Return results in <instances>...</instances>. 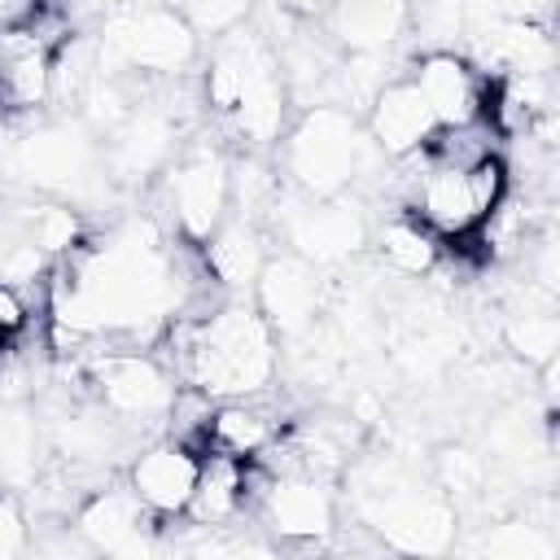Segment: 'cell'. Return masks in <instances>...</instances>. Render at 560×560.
Returning <instances> with one entry per match:
<instances>
[{
    "mask_svg": "<svg viewBox=\"0 0 560 560\" xmlns=\"http://www.w3.org/2000/svg\"><path fill=\"white\" fill-rule=\"evenodd\" d=\"M184 280L153 223L131 219L88 245L57 289V319L79 337H136L179 311Z\"/></svg>",
    "mask_w": 560,
    "mask_h": 560,
    "instance_id": "cell-1",
    "label": "cell"
},
{
    "mask_svg": "<svg viewBox=\"0 0 560 560\" xmlns=\"http://www.w3.org/2000/svg\"><path fill=\"white\" fill-rule=\"evenodd\" d=\"M184 368H188L192 385H201L206 394L249 398L276 372L271 324L262 319L258 306L232 302L192 328V337L184 346Z\"/></svg>",
    "mask_w": 560,
    "mask_h": 560,
    "instance_id": "cell-2",
    "label": "cell"
},
{
    "mask_svg": "<svg viewBox=\"0 0 560 560\" xmlns=\"http://www.w3.org/2000/svg\"><path fill=\"white\" fill-rule=\"evenodd\" d=\"M206 92H210V105L223 109L245 140L267 144L280 136V122H284L280 66L254 31L236 26L219 39V48L210 57Z\"/></svg>",
    "mask_w": 560,
    "mask_h": 560,
    "instance_id": "cell-3",
    "label": "cell"
},
{
    "mask_svg": "<svg viewBox=\"0 0 560 560\" xmlns=\"http://www.w3.org/2000/svg\"><path fill=\"white\" fill-rule=\"evenodd\" d=\"M372 153H381V149L372 140H363L354 114L341 109V105H315L293 127V136L284 144L289 175L311 197H337L363 171V162Z\"/></svg>",
    "mask_w": 560,
    "mask_h": 560,
    "instance_id": "cell-4",
    "label": "cell"
},
{
    "mask_svg": "<svg viewBox=\"0 0 560 560\" xmlns=\"http://www.w3.org/2000/svg\"><path fill=\"white\" fill-rule=\"evenodd\" d=\"M503 201V166L494 153L477 162H433L416 188V214L433 236H468Z\"/></svg>",
    "mask_w": 560,
    "mask_h": 560,
    "instance_id": "cell-5",
    "label": "cell"
},
{
    "mask_svg": "<svg viewBox=\"0 0 560 560\" xmlns=\"http://www.w3.org/2000/svg\"><path fill=\"white\" fill-rule=\"evenodd\" d=\"M192 48H197V35L188 18L166 4H127L101 31L105 61L122 70H144V74H175L179 66H188Z\"/></svg>",
    "mask_w": 560,
    "mask_h": 560,
    "instance_id": "cell-6",
    "label": "cell"
},
{
    "mask_svg": "<svg viewBox=\"0 0 560 560\" xmlns=\"http://www.w3.org/2000/svg\"><path fill=\"white\" fill-rule=\"evenodd\" d=\"M359 503H363L368 521L381 534H389L398 547L438 551L451 534V508L433 490L407 481L398 468H381L372 481H363Z\"/></svg>",
    "mask_w": 560,
    "mask_h": 560,
    "instance_id": "cell-7",
    "label": "cell"
},
{
    "mask_svg": "<svg viewBox=\"0 0 560 560\" xmlns=\"http://www.w3.org/2000/svg\"><path fill=\"white\" fill-rule=\"evenodd\" d=\"M88 381L105 416H118V420H153V416H166L175 402L171 376L149 354H127V350L96 354L88 363Z\"/></svg>",
    "mask_w": 560,
    "mask_h": 560,
    "instance_id": "cell-8",
    "label": "cell"
},
{
    "mask_svg": "<svg viewBox=\"0 0 560 560\" xmlns=\"http://www.w3.org/2000/svg\"><path fill=\"white\" fill-rule=\"evenodd\" d=\"M57 79V35L39 18L0 22V105L35 109Z\"/></svg>",
    "mask_w": 560,
    "mask_h": 560,
    "instance_id": "cell-9",
    "label": "cell"
},
{
    "mask_svg": "<svg viewBox=\"0 0 560 560\" xmlns=\"http://www.w3.org/2000/svg\"><path fill=\"white\" fill-rule=\"evenodd\" d=\"M258 311L280 332H306L319 311V271L302 254L262 258L258 267Z\"/></svg>",
    "mask_w": 560,
    "mask_h": 560,
    "instance_id": "cell-10",
    "label": "cell"
},
{
    "mask_svg": "<svg viewBox=\"0 0 560 560\" xmlns=\"http://www.w3.org/2000/svg\"><path fill=\"white\" fill-rule=\"evenodd\" d=\"M411 83L420 88V96H424V105H429L438 131L481 122V109H486L481 101H486V92H481L477 70H472L464 57H455V52H429V57H420Z\"/></svg>",
    "mask_w": 560,
    "mask_h": 560,
    "instance_id": "cell-11",
    "label": "cell"
},
{
    "mask_svg": "<svg viewBox=\"0 0 560 560\" xmlns=\"http://www.w3.org/2000/svg\"><path fill=\"white\" fill-rule=\"evenodd\" d=\"M13 166H18L31 184H39V188H48V192H70V188H79V184L92 179L96 158H92V144H88L83 131L48 127V131H35V136H26V140L18 144Z\"/></svg>",
    "mask_w": 560,
    "mask_h": 560,
    "instance_id": "cell-12",
    "label": "cell"
},
{
    "mask_svg": "<svg viewBox=\"0 0 560 560\" xmlns=\"http://www.w3.org/2000/svg\"><path fill=\"white\" fill-rule=\"evenodd\" d=\"M368 131H372V144L385 158H411L438 136V122H433L420 88L411 79H402V83H385L372 96Z\"/></svg>",
    "mask_w": 560,
    "mask_h": 560,
    "instance_id": "cell-13",
    "label": "cell"
},
{
    "mask_svg": "<svg viewBox=\"0 0 560 560\" xmlns=\"http://www.w3.org/2000/svg\"><path fill=\"white\" fill-rule=\"evenodd\" d=\"M223 206H228V166L214 153H192L171 171V210L188 236L206 241L223 223Z\"/></svg>",
    "mask_w": 560,
    "mask_h": 560,
    "instance_id": "cell-14",
    "label": "cell"
},
{
    "mask_svg": "<svg viewBox=\"0 0 560 560\" xmlns=\"http://www.w3.org/2000/svg\"><path fill=\"white\" fill-rule=\"evenodd\" d=\"M197 472H201V459L188 446L162 442V446H149L144 455H136L131 490L153 516H179L188 508V499H192Z\"/></svg>",
    "mask_w": 560,
    "mask_h": 560,
    "instance_id": "cell-15",
    "label": "cell"
},
{
    "mask_svg": "<svg viewBox=\"0 0 560 560\" xmlns=\"http://www.w3.org/2000/svg\"><path fill=\"white\" fill-rule=\"evenodd\" d=\"M289 241L306 262H341L363 245V219L350 206L319 197L289 214Z\"/></svg>",
    "mask_w": 560,
    "mask_h": 560,
    "instance_id": "cell-16",
    "label": "cell"
},
{
    "mask_svg": "<svg viewBox=\"0 0 560 560\" xmlns=\"http://www.w3.org/2000/svg\"><path fill=\"white\" fill-rule=\"evenodd\" d=\"M262 512H267V525L284 538H324L332 529V494L324 481H315V472L271 481Z\"/></svg>",
    "mask_w": 560,
    "mask_h": 560,
    "instance_id": "cell-17",
    "label": "cell"
},
{
    "mask_svg": "<svg viewBox=\"0 0 560 560\" xmlns=\"http://www.w3.org/2000/svg\"><path fill=\"white\" fill-rule=\"evenodd\" d=\"M149 508L136 499V490H105L96 499H88V508L79 512V529L88 534L92 547L101 551H140L144 547V525H149Z\"/></svg>",
    "mask_w": 560,
    "mask_h": 560,
    "instance_id": "cell-18",
    "label": "cell"
},
{
    "mask_svg": "<svg viewBox=\"0 0 560 560\" xmlns=\"http://www.w3.org/2000/svg\"><path fill=\"white\" fill-rule=\"evenodd\" d=\"M245 503V459H232V455H214L201 459V472H197V486H192V499H188V516L197 525H223L241 512Z\"/></svg>",
    "mask_w": 560,
    "mask_h": 560,
    "instance_id": "cell-19",
    "label": "cell"
},
{
    "mask_svg": "<svg viewBox=\"0 0 560 560\" xmlns=\"http://www.w3.org/2000/svg\"><path fill=\"white\" fill-rule=\"evenodd\" d=\"M407 22V0H337L332 4V31L350 52H381L398 39Z\"/></svg>",
    "mask_w": 560,
    "mask_h": 560,
    "instance_id": "cell-20",
    "label": "cell"
},
{
    "mask_svg": "<svg viewBox=\"0 0 560 560\" xmlns=\"http://www.w3.org/2000/svg\"><path fill=\"white\" fill-rule=\"evenodd\" d=\"M276 438V424L267 411H258L245 398H228L219 411L206 416V442L214 455H232V459H254L258 451H267Z\"/></svg>",
    "mask_w": 560,
    "mask_h": 560,
    "instance_id": "cell-21",
    "label": "cell"
},
{
    "mask_svg": "<svg viewBox=\"0 0 560 560\" xmlns=\"http://www.w3.org/2000/svg\"><path fill=\"white\" fill-rule=\"evenodd\" d=\"M39 468V424L26 407L0 402V481L26 486Z\"/></svg>",
    "mask_w": 560,
    "mask_h": 560,
    "instance_id": "cell-22",
    "label": "cell"
},
{
    "mask_svg": "<svg viewBox=\"0 0 560 560\" xmlns=\"http://www.w3.org/2000/svg\"><path fill=\"white\" fill-rule=\"evenodd\" d=\"M206 241H210V245H206V262H210V271H214L223 284H249V280H258L262 249H258L254 228L228 223V228H214Z\"/></svg>",
    "mask_w": 560,
    "mask_h": 560,
    "instance_id": "cell-23",
    "label": "cell"
},
{
    "mask_svg": "<svg viewBox=\"0 0 560 560\" xmlns=\"http://www.w3.org/2000/svg\"><path fill=\"white\" fill-rule=\"evenodd\" d=\"M171 149V122L162 114H131L127 131L118 136V162L127 171H149L153 162H162Z\"/></svg>",
    "mask_w": 560,
    "mask_h": 560,
    "instance_id": "cell-24",
    "label": "cell"
},
{
    "mask_svg": "<svg viewBox=\"0 0 560 560\" xmlns=\"http://www.w3.org/2000/svg\"><path fill=\"white\" fill-rule=\"evenodd\" d=\"M381 249L385 258L398 267V271H429L438 262V241L424 223H411V219H398L381 232Z\"/></svg>",
    "mask_w": 560,
    "mask_h": 560,
    "instance_id": "cell-25",
    "label": "cell"
},
{
    "mask_svg": "<svg viewBox=\"0 0 560 560\" xmlns=\"http://www.w3.org/2000/svg\"><path fill=\"white\" fill-rule=\"evenodd\" d=\"M22 219L44 254H70L79 245V214L70 206H31L22 210Z\"/></svg>",
    "mask_w": 560,
    "mask_h": 560,
    "instance_id": "cell-26",
    "label": "cell"
},
{
    "mask_svg": "<svg viewBox=\"0 0 560 560\" xmlns=\"http://www.w3.org/2000/svg\"><path fill=\"white\" fill-rule=\"evenodd\" d=\"M508 337H512V346H516L525 359H534V363H547V359H556V341H560V328H556V315H551V306L512 315V324H508Z\"/></svg>",
    "mask_w": 560,
    "mask_h": 560,
    "instance_id": "cell-27",
    "label": "cell"
},
{
    "mask_svg": "<svg viewBox=\"0 0 560 560\" xmlns=\"http://www.w3.org/2000/svg\"><path fill=\"white\" fill-rule=\"evenodd\" d=\"M249 13V0H188V26L192 31H210V35H228L236 31V22Z\"/></svg>",
    "mask_w": 560,
    "mask_h": 560,
    "instance_id": "cell-28",
    "label": "cell"
},
{
    "mask_svg": "<svg viewBox=\"0 0 560 560\" xmlns=\"http://www.w3.org/2000/svg\"><path fill=\"white\" fill-rule=\"evenodd\" d=\"M22 324H26V302H22V293H18V284H4V280H0V337L18 332Z\"/></svg>",
    "mask_w": 560,
    "mask_h": 560,
    "instance_id": "cell-29",
    "label": "cell"
},
{
    "mask_svg": "<svg viewBox=\"0 0 560 560\" xmlns=\"http://www.w3.org/2000/svg\"><path fill=\"white\" fill-rule=\"evenodd\" d=\"M26 547V525L13 503H0V556H18Z\"/></svg>",
    "mask_w": 560,
    "mask_h": 560,
    "instance_id": "cell-30",
    "label": "cell"
},
{
    "mask_svg": "<svg viewBox=\"0 0 560 560\" xmlns=\"http://www.w3.org/2000/svg\"><path fill=\"white\" fill-rule=\"evenodd\" d=\"M18 4H22V0H0V22H9V13H13Z\"/></svg>",
    "mask_w": 560,
    "mask_h": 560,
    "instance_id": "cell-31",
    "label": "cell"
}]
</instances>
